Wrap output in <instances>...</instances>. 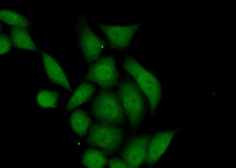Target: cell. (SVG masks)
<instances>
[{"mask_svg": "<svg viewBox=\"0 0 236 168\" xmlns=\"http://www.w3.org/2000/svg\"><path fill=\"white\" fill-rule=\"evenodd\" d=\"M59 93L57 91L42 90L37 94L36 99L38 105L45 108H56L59 98Z\"/></svg>", "mask_w": 236, "mask_h": 168, "instance_id": "cell-16", "label": "cell"}, {"mask_svg": "<svg viewBox=\"0 0 236 168\" xmlns=\"http://www.w3.org/2000/svg\"><path fill=\"white\" fill-rule=\"evenodd\" d=\"M86 143L89 147L97 149L106 156L114 155L123 145L126 138L125 130L122 126L98 123L91 124Z\"/></svg>", "mask_w": 236, "mask_h": 168, "instance_id": "cell-2", "label": "cell"}, {"mask_svg": "<svg viewBox=\"0 0 236 168\" xmlns=\"http://www.w3.org/2000/svg\"><path fill=\"white\" fill-rule=\"evenodd\" d=\"M119 74L112 55L100 57L90 64L82 81L98 84L103 89L112 90L119 83Z\"/></svg>", "mask_w": 236, "mask_h": 168, "instance_id": "cell-5", "label": "cell"}, {"mask_svg": "<svg viewBox=\"0 0 236 168\" xmlns=\"http://www.w3.org/2000/svg\"><path fill=\"white\" fill-rule=\"evenodd\" d=\"M0 18L4 22L14 28L25 29L28 28L30 25L29 21L25 17L9 10H1Z\"/></svg>", "mask_w": 236, "mask_h": 168, "instance_id": "cell-15", "label": "cell"}, {"mask_svg": "<svg viewBox=\"0 0 236 168\" xmlns=\"http://www.w3.org/2000/svg\"><path fill=\"white\" fill-rule=\"evenodd\" d=\"M42 55L45 73L50 81L72 92L73 90L69 81L59 63L45 52H42Z\"/></svg>", "mask_w": 236, "mask_h": 168, "instance_id": "cell-10", "label": "cell"}, {"mask_svg": "<svg viewBox=\"0 0 236 168\" xmlns=\"http://www.w3.org/2000/svg\"><path fill=\"white\" fill-rule=\"evenodd\" d=\"M95 23L107 39L109 48L119 51L129 49L133 37L141 25L140 23L123 26Z\"/></svg>", "mask_w": 236, "mask_h": 168, "instance_id": "cell-8", "label": "cell"}, {"mask_svg": "<svg viewBox=\"0 0 236 168\" xmlns=\"http://www.w3.org/2000/svg\"><path fill=\"white\" fill-rule=\"evenodd\" d=\"M91 111L94 119L101 124L122 126L126 116L117 94L112 90L102 89L93 100Z\"/></svg>", "mask_w": 236, "mask_h": 168, "instance_id": "cell-3", "label": "cell"}, {"mask_svg": "<svg viewBox=\"0 0 236 168\" xmlns=\"http://www.w3.org/2000/svg\"><path fill=\"white\" fill-rule=\"evenodd\" d=\"M107 162L109 167L110 168H128L122 158L112 157L109 159Z\"/></svg>", "mask_w": 236, "mask_h": 168, "instance_id": "cell-18", "label": "cell"}, {"mask_svg": "<svg viewBox=\"0 0 236 168\" xmlns=\"http://www.w3.org/2000/svg\"><path fill=\"white\" fill-rule=\"evenodd\" d=\"M96 89L93 84L87 82L81 84L68 101L66 110L70 111L86 102L91 98Z\"/></svg>", "mask_w": 236, "mask_h": 168, "instance_id": "cell-11", "label": "cell"}, {"mask_svg": "<svg viewBox=\"0 0 236 168\" xmlns=\"http://www.w3.org/2000/svg\"><path fill=\"white\" fill-rule=\"evenodd\" d=\"M117 95L129 121L131 132L135 134L142 126L146 105L140 89L129 77H124L117 85Z\"/></svg>", "mask_w": 236, "mask_h": 168, "instance_id": "cell-1", "label": "cell"}, {"mask_svg": "<svg viewBox=\"0 0 236 168\" xmlns=\"http://www.w3.org/2000/svg\"><path fill=\"white\" fill-rule=\"evenodd\" d=\"M11 39L16 47L32 51H37V48L28 32L25 29H12L10 32Z\"/></svg>", "mask_w": 236, "mask_h": 168, "instance_id": "cell-13", "label": "cell"}, {"mask_svg": "<svg viewBox=\"0 0 236 168\" xmlns=\"http://www.w3.org/2000/svg\"><path fill=\"white\" fill-rule=\"evenodd\" d=\"M153 134L132 136L125 143L120 156L128 168H138L144 162Z\"/></svg>", "mask_w": 236, "mask_h": 168, "instance_id": "cell-7", "label": "cell"}, {"mask_svg": "<svg viewBox=\"0 0 236 168\" xmlns=\"http://www.w3.org/2000/svg\"><path fill=\"white\" fill-rule=\"evenodd\" d=\"M106 156L100 151L90 148L83 154L81 159L82 164L88 168H102L107 162Z\"/></svg>", "mask_w": 236, "mask_h": 168, "instance_id": "cell-14", "label": "cell"}, {"mask_svg": "<svg viewBox=\"0 0 236 168\" xmlns=\"http://www.w3.org/2000/svg\"><path fill=\"white\" fill-rule=\"evenodd\" d=\"M122 65L124 70L134 78L147 97L149 102L150 114L154 115L162 97V90L159 81L132 56H126Z\"/></svg>", "mask_w": 236, "mask_h": 168, "instance_id": "cell-4", "label": "cell"}, {"mask_svg": "<svg viewBox=\"0 0 236 168\" xmlns=\"http://www.w3.org/2000/svg\"><path fill=\"white\" fill-rule=\"evenodd\" d=\"M176 130L159 131L153 134L144 161L148 167H153L165 152Z\"/></svg>", "mask_w": 236, "mask_h": 168, "instance_id": "cell-9", "label": "cell"}, {"mask_svg": "<svg viewBox=\"0 0 236 168\" xmlns=\"http://www.w3.org/2000/svg\"><path fill=\"white\" fill-rule=\"evenodd\" d=\"M87 13L81 15L75 27L78 46L86 62L91 64L97 60L106 45L90 28Z\"/></svg>", "mask_w": 236, "mask_h": 168, "instance_id": "cell-6", "label": "cell"}, {"mask_svg": "<svg viewBox=\"0 0 236 168\" xmlns=\"http://www.w3.org/2000/svg\"><path fill=\"white\" fill-rule=\"evenodd\" d=\"M12 47L11 41L8 37L5 35L0 36V54L3 55L8 52Z\"/></svg>", "mask_w": 236, "mask_h": 168, "instance_id": "cell-17", "label": "cell"}, {"mask_svg": "<svg viewBox=\"0 0 236 168\" xmlns=\"http://www.w3.org/2000/svg\"><path fill=\"white\" fill-rule=\"evenodd\" d=\"M69 122L74 133L79 137L83 138L87 134L91 125V119L85 111L78 109L71 114Z\"/></svg>", "mask_w": 236, "mask_h": 168, "instance_id": "cell-12", "label": "cell"}]
</instances>
